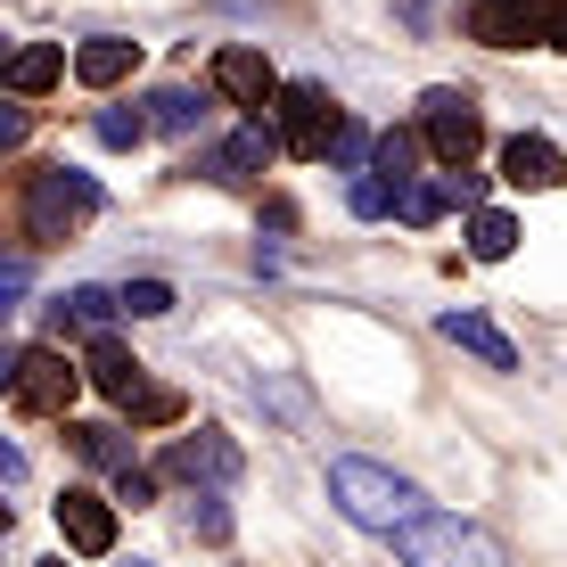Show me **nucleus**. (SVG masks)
Listing matches in <instances>:
<instances>
[{
    "label": "nucleus",
    "mask_w": 567,
    "mask_h": 567,
    "mask_svg": "<svg viewBox=\"0 0 567 567\" xmlns=\"http://www.w3.org/2000/svg\"><path fill=\"white\" fill-rule=\"evenodd\" d=\"M271 156H280V132L239 124L223 148H206V156H198V173H206V182H256V173L271 165Z\"/></svg>",
    "instance_id": "9b49d317"
},
{
    "label": "nucleus",
    "mask_w": 567,
    "mask_h": 567,
    "mask_svg": "<svg viewBox=\"0 0 567 567\" xmlns=\"http://www.w3.org/2000/svg\"><path fill=\"white\" fill-rule=\"evenodd\" d=\"M338 132H346V115H338V100H329L321 83H288L280 91V148L288 156H329Z\"/></svg>",
    "instance_id": "423d86ee"
},
{
    "label": "nucleus",
    "mask_w": 567,
    "mask_h": 567,
    "mask_svg": "<svg viewBox=\"0 0 567 567\" xmlns=\"http://www.w3.org/2000/svg\"><path fill=\"white\" fill-rule=\"evenodd\" d=\"M370 173H379L386 189H412L420 182V132H379V148H370Z\"/></svg>",
    "instance_id": "dca6fc26"
},
{
    "label": "nucleus",
    "mask_w": 567,
    "mask_h": 567,
    "mask_svg": "<svg viewBox=\"0 0 567 567\" xmlns=\"http://www.w3.org/2000/svg\"><path fill=\"white\" fill-rule=\"evenodd\" d=\"M91 386H100L107 403H124V412H132V403L148 395L141 362H132V354H124V346H115V338H91Z\"/></svg>",
    "instance_id": "2eb2a0df"
},
{
    "label": "nucleus",
    "mask_w": 567,
    "mask_h": 567,
    "mask_svg": "<svg viewBox=\"0 0 567 567\" xmlns=\"http://www.w3.org/2000/svg\"><path fill=\"white\" fill-rule=\"evenodd\" d=\"M189 535L223 543V535H230V511H223V502H198V511H189Z\"/></svg>",
    "instance_id": "bb28decb"
},
{
    "label": "nucleus",
    "mask_w": 567,
    "mask_h": 567,
    "mask_svg": "<svg viewBox=\"0 0 567 567\" xmlns=\"http://www.w3.org/2000/svg\"><path fill=\"white\" fill-rule=\"evenodd\" d=\"M182 412H189V403H182V386H148V395L132 403V420H141V427H173Z\"/></svg>",
    "instance_id": "5701e85b"
},
{
    "label": "nucleus",
    "mask_w": 567,
    "mask_h": 567,
    "mask_svg": "<svg viewBox=\"0 0 567 567\" xmlns=\"http://www.w3.org/2000/svg\"><path fill=\"white\" fill-rule=\"evenodd\" d=\"M214 91H223L230 107H271L288 83L271 74V58H264V50H214Z\"/></svg>",
    "instance_id": "1a4fd4ad"
},
{
    "label": "nucleus",
    "mask_w": 567,
    "mask_h": 567,
    "mask_svg": "<svg viewBox=\"0 0 567 567\" xmlns=\"http://www.w3.org/2000/svg\"><path fill=\"white\" fill-rule=\"evenodd\" d=\"M444 198H453V189H444V182H412V189H403V223H412V230H427V223H436V214H444Z\"/></svg>",
    "instance_id": "4be33fe9"
},
{
    "label": "nucleus",
    "mask_w": 567,
    "mask_h": 567,
    "mask_svg": "<svg viewBox=\"0 0 567 567\" xmlns=\"http://www.w3.org/2000/svg\"><path fill=\"white\" fill-rule=\"evenodd\" d=\"M502 182H511V189H559L567 156L543 141V132H518V141H502Z\"/></svg>",
    "instance_id": "f8f14e48"
},
{
    "label": "nucleus",
    "mask_w": 567,
    "mask_h": 567,
    "mask_svg": "<svg viewBox=\"0 0 567 567\" xmlns=\"http://www.w3.org/2000/svg\"><path fill=\"white\" fill-rule=\"evenodd\" d=\"M511 247H518V223H511V214H494V206H485L477 223H468V256H477V264H502Z\"/></svg>",
    "instance_id": "412c9836"
},
{
    "label": "nucleus",
    "mask_w": 567,
    "mask_h": 567,
    "mask_svg": "<svg viewBox=\"0 0 567 567\" xmlns=\"http://www.w3.org/2000/svg\"><path fill=\"white\" fill-rule=\"evenodd\" d=\"M132 66H141V42H124V33H91V42L74 50V74H83L91 91H115Z\"/></svg>",
    "instance_id": "4468645a"
},
{
    "label": "nucleus",
    "mask_w": 567,
    "mask_h": 567,
    "mask_svg": "<svg viewBox=\"0 0 567 567\" xmlns=\"http://www.w3.org/2000/svg\"><path fill=\"white\" fill-rule=\"evenodd\" d=\"M124 567H156V559H124Z\"/></svg>",
    "instance_id": "2f4dec72"
},
{
    "label": "nucleus",
    "mask_w": 567,
    "mask_h": 567,
    "mask_svg": "<svg viewBox=\"0 0 567 567\" xmlns=\"http://www.w3.org/2000/svg\"><path fill=\"white\" fill-rule=\"evenodd\" d=\"M100 141H107V148H141V141H148V115H141V107H107V115H100Z\"/></svg>",
    "instance_id": "b1692460"
},
{
    "label": "nucleus",
    "mask_w": 567,
    "mask_h": 567,
    "mask_svg": "<svg viewBox=\"0 0 567 567\" xmlns=\"http://www.w3.org/2000/svg\"><path fill=\"white\" fill-rule=\"evenodd\" d=\"M58 535H66L83 559H107L115 551V511L91 494V485H66V494H58Z\"/></svg>",
    "instance_id": "9d476101"
},
{
    "label": "nucleus",
    "mask_w": 567,
    "mask_h": 567,
    "mask_svg": "<svg viewBox=\"0 0 567 567\" xmlns=\"http://www.w3.org/2000/svg\"><path fill=\"white\" fill-rule=\"evenodd\" d=\"M124 312H132V321H156V312H173V288L165 280H132L124 288Z\"/></svg>",
    "instance_id": "393cba45"
},
{
    "label": "nucleus",
    "mask_w": 567,
    "mask_h": 567,
    "mask_svg": "<svg viewBox=\"0 0 567 567\" xmlns=\"http://www.w3.org/2000/svg\"><path fill=\"white\" fill-rule=\"evenodd\" d=\"M239 468H247L239 444H230V436H206V427L165 453V477H182V485H239Z\"/></svg>",
    "instance_id": "6e6552de"
},
{
    "label": "nucleus",
    "mask_w": 567,
    "mask_h": 567,
    "mask_svg": "<svg viewBox=\"0 0 567 567\" xmlns=\"http://www.w3.org/2000/svg\"><path fill=\"white\" fill-rule=\"evenodd\" d=\"M148 124L182 141V132H198V124H206V107H198V91H182V83H173V91H156V100H148Z\"/></svg>",
    "instance_id": "aec40b11"
},
{
    "label": "nucleus",
    "mask_w": 567,
    "mask_h": 567,
    "mask_svg": "<svg viewBox=\"0 0 567 567\" xmlns=\"http://www.w3.org/2000/svg\"><path fill=\"white\" fill-rule=\"evenodd\" d=\"M115 312H124V297H107V288H66V297H58V329H91V338H107Z\"/></svg>",
    "instance_id": "f3484780"
},
{
    "label": "nucleus",
    "mask_w": 567,
    "mask_h": 567,
    "mask_svg": "<svg viewBox=\"0 0 567 567\" xmlns=\"http://www.w3.org/2000/svg\"><path fill=\"white\" fill-rule=\"evenodd\" d=\"M420 141H427V156H436L444 173H461L468 156L485 148V115H477V100H468V91H427L420 100Z\"/></svg>",
    "instance_id": "39448f33"
},
{
    "label": "nucleus",
    "mask_w": 567,
    "mask_h": 567,
    "mask_svg": "<svg viewBox=\"0 0 567 567\" xmlns=\"http://www.w3.org/2000/svg\"><path fill=\"white\" fill-rule=\"evenodd\" d=\"M468 42H485V50L551 42V0H468Z\"/></svg>",
    "instance_id": "0eeeda50"
},
{
    "label": "nucleus",
    "mask_w": 567,
    "mask_h": 567,
    "mask_svg": "<svg viewBox=\"0 0 567 567\" xmlns=\"http://www.w3.org/2000/svg\"><path fill=\"white\" fill-rule=\"evenodd\" d=\"M66 444H74V453H83L91 468H115V477L132 468V444H124V427H107V420H83V427H66Z\"/></svg>",
    "instance_id": "a211bd4d"
},
{
    "label": "nucleus",
    "mask_w": 567,
    "mask_h": 567,
    "mask_svg": "<svg viewBox=\"0 0 567 567\" xmlns=\"http://www.w3.org/2000/svg\"><path fill=\"white\" fill-rule=\"evenodd\" d=\"M346 206H354V214H362V223H379V214H386V206H395V189H386V182H379V173H362V182H354V189H346Z\"/></svg>",
    "instance_id": "a878e982"
},
{
    "label": "nucleus",
    "mask_w": 567,
    "mask_h": 567,
    "mask_svg": "<svg viewBox=\"0 0 567 567\" xmlns=\"http://www.w3.org/2000/svg\"><path fill=\"white\" fill-rule=\"evenodd\" d=\"M551 50H567V0H551Z\"/></svg>",
    "instance_id": "7c9ffc66"
},
{
    "label": "nucleus",
    "mask_w": 567,
    "mask_h": 567,
    "mask_svg": "<svg viewBox=\"0 0 567 567\" xmlns=\"http://www.w3.org/2000/svg\"><path fill=\"white\" fill-rule=\"evenodd\" d=\"M329 502H338L362 535H403L412 518H427V494H420V485L395 477V468H379V461H362V453L329 461Z\"/></svg>",
    "instance_id": "f257e3e1"
},
{
    "label": "nucleus",
    "mask_w": 567,
    "mask_h": 567,
    "mask_svg": "<svg viewBox=\"0 0 567 567\" xmlns=\"http://www.w3.org/2000/svg\"><path fill=\"white\" fill-rule=\"evenodd\" d=\"M25 132H33L25 107H0V148H25Z\"/></svg>",
    "instance_id": "c85d7f7f"
},
{
    "label": "nucleus",
    "mask_w": 567,
    "mask_h": 567,
    "mask_svg": "<svg viewBox=\"0 0 567 567\" xmlns=\"http://www.w3.org/2000/svg\"><path fill=\"white\" fill-rule=\"evenodd\" d=\"M115 494H124L132 511H148V502H156V477H148V468H124V485H115Z\"/></svg>",
    "instance_id": "cd10ccee"
},
{
    "label": "nucleus",
    "mask_w": 567,
    "mask_h": 567,
    "mask_svg": "<svg viewBox=\"0 0 567 567\" xmlns=\"http://www.w3.org/2000/svg\"><path fill=\"white\" fill-rule=\"evenodd\" d=\"M395 559H403V567H511V551H502L485 526L444 518V511H427V518L403 526V535H395Z\"/></svg>",
    "instance_id": "7ed1b4c3"
},
{
    "label": "nucleus",
    "mask_w": 567,
    "mask_h": 567,
    "mask_svg": "<svg viewBox=\"0 0 567 567\" xmlns=\"http://www.w3.org/2000/svg\"><path fill=\"white\" fill-rule=\"evenodd\" d=\"M42 567H66V559H42Z\"/></svg>",
    "instance_id": "473e14b6"
},
{
    "label": "nucleus",
    "mask_w": 567,
    "mask_h": 567,
    "mask_svg": "<svg viewBox=\"0 0 567 567\" xmlns=\"http://www.w3.org/2000/svg\"><path fill=\"white\" fill-rule=\"evenodd\" d=\"M444 189H453L461 206H477V198H485V182H477V173H468V165H461V173H444Z\"/></svg>",
    "instance_id": "c756f323"
},
{
    "label": "nucleus",
    "mask_w": 567,
    "mask_h": 567,
    "mask_svg": "<svg viewBox=\"0 0 567 567\" xmlns=\"http://www.w3.org/2000/svg\"><path fill=\"white\" fill-rule=\"evenodd\" d=\"M83 379H91V370H74L58 346H25V354L9 362V403H17L25 420H66Z\"/></svg>",
    "instance_id": "20e7f679"
},
{
    "label": "nucleus",
    "mask_w": 567,
    "mask_h": 567,
    "mask_svg": "<svg viewBox=\"0 0 567 567\" xmlns=\"http://www.w3.org/2000/svg\"><path fill=\"white\" fill-rule=\"evenodd\" d=\"M436 329H444V338H453V346H461V354H477L485 370H518V346H511V338H502V329H494V321H485V312H468V305H453V312H444V321H436Z\"/></svg>",
    "instance_id": "ddd939ff"
},
{
    "label": "nucleus",
    "mask_w": 567,
    "mask_h": 567,
    "mask_svg": "<svg viewBox=\"0 0 567 567\" xmlns=\"http://www.w3.org/2000/svg\"><path fill=\"white\" fill-rule=\"evenodd\" d=\"M58 74H66V50H58V42H33V50H17V58H9V91H17V100L50 91Z\"/></svg>",
    "instance_id": "6ab92c4d"
},
{
    "label": "nucleus",
    "mask_w": 567,
    "mask_h": 567,
    "mask_svg": "<svg viewBox=\"0 0 567 567\" xmlns=\"http://www.w3.org/2000/svg\"><path fill=\"white\" fill-rule=\"evenodd\" d=\"M100 214V182L74 165H42L25 173V198H17V230H25V247H58L74 239V230Z\"/></svg>",
    "instance_id": "f03ea898"
}]
</instances>
